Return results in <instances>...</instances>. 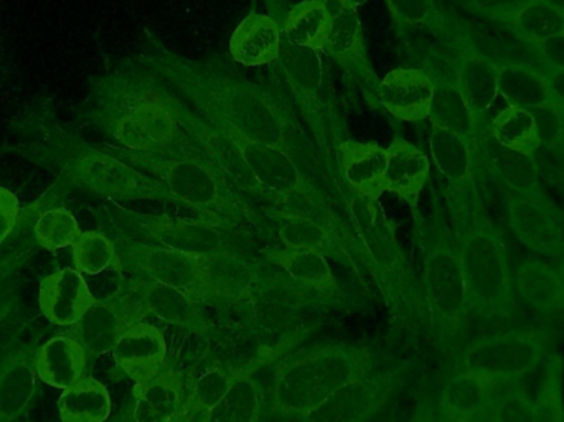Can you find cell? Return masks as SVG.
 I'll use <instances>...</instances> for the list:
<instances>
[{
	"label": "cell",
	"instance_id": "55",
	"mask_svg": "<svg viewBox=\"0 0 564 422\" xmlns=\"http://www.w3.org/2000/svg\"><path fill=\"white\" fill-rule=\"evenodd\" d=\"M169 422H184V420H182V416H181V418H177V420H172V421H169Z\"/></svg>",
	"mask_w": 564,
	"mask_h": 422
},
{
	"label": "cell",
	"instance_id": "43",
	"mask_svg": "<svg viewBox=\"0 0 564 422\" xmlns=\"http://www.w3.org/2000/svg\"><path fill=\"white\" fill-rule=\"evenodd\" d=\"M82 232L75 215L66 208H50L33 225L36 245L46 251H58L68 246L73 248Z\"/></svg>",
	"mask_w": 564,
	"mask_h": 422
},
{
	"label": "cell",
	"instance_id": "31",
	"mask_svg": "<svg viewBox=\"0 0 564 422\" xmlns=\"http://www.w3.org/2000/svg\"><path fill=\"white\" fill-rule=\"evenodd\" d=\"M111 410L108 388L93 377L79 378L58 400L62 422H106Z\"/></svg>",
	"mask_w": 564,
	"mask_h": 422
},
{
	"label": "cell",
	"instance_id": "34",
	"mask_svg": "<svg viewBox=\"0 0 564 422\" xmlns=\"http://www.w3.org/2000/svg\"><path fill=\"white\" fill-rule=\"evenodd\" d=\"M434 83L436 88H434L433 105L427 119L434 128L460 136L470 144L476 138V116L464 101L456 83L446 82V79Z\"/></svg>",
	"mask_w": 564,
	"mask_h": 422
},
{
	"label": "cell",
	"instance_id": "32",
	"mask_svg": "<svg viewBox=\"0 0 564 422\" xmlns=\"http://www.w3.org/2000/svg\"><path fill=\"white\" fill-rule=\"evenodd\" d=\"M430 149L441 175L456 191H464L473 181V151L469 142L460 136L433 126Z\"/></svg>",
	"mask_w": 564,
	"mask_h": 422
},
{
	"label": "cell",
	"instance_id": "19",
	"mask_svg": "<svg viewBox=\"0 0 564 422\" xmlns=\"http://www.w3.org/2000/svg\"><path fill=\"white\" fill-rule=\"evenodd\" d=\"M387 149L377 142L345 139L337 151L338 172L357 197L378 201L384 194Z\"/></svg>",
	"mask_w": 564,
	"mask_h": 422
},
{
	"label": "cell",
	"instance_id": "10",
	"mask_svg": "<svg viewBox=\"0 0 564 422\" xmlns=\"http://www.w3.org/2000/svg\"><path fill=\"white\" fill-rule=\"evenodd\" d=\"M424 285L427 302L437 324L457 334L469 317V294L457 249L437 242L424 261Z\"/></svg>",
	"mask_w": 564,
	"mask_h": 422
},
{
	"label": "cell",
	"instance_id": "42",
	"mask_svg": "<svg viewBox=\"0 0 564 422\" xmlns=\"http://www.w3.org/2000/svg\"><path fill=\"white\" fill-rule=\"evenodd\" d=\"M564 364L562 355L552 354L545 364L542 383L533 400L535 422H564Z\"/></svg>",
	"mask_w": 564,
	"mask_h": 422
},
{
	"label": "cell",
	"instance_id": "27",
	"mask_svg": "<svg viewBox=\"0 0 564 422\" xmlns=\"http://www.w3.org/2000/svg\"><path fill=\"white\" fill-rule=\"evenodd\" d=\"M332 22L334 9L325 0H302L285 15L282 36L289 45L324 53Z\"/></svg>",
	"mask_w": 564,
	"mask_h": 422
},
{
	"label": "cell",
	"instance_id": "7",
	"mask_svg": "<svg viewBox=\"0 0 564 422\" xmlns=\"http://www.w3.org/2000/svg\"><path fill=\"white\" fill-rule=\"evenodd\" d=\"M368 357L344 345L312 351L282 368L276 383V404L284 413L305 416L322 401L357 378L367 377Z\"/></svg>",
	"mask_w": 564,
	"mask_h": 422
},
{
	"label": "cell",
	"instance_id": "29",
	"mask_svg": "<svg viewBox=\"0 0 564 422\" xmlns=\"http://www.w3.org/2000/svg\"><path fill=\"white\" fill-rule=\"evenodd\" d=\"M139 301L148 314L181 327L204 332L205 322L197 309V301L188 292L162 282L148 281L139 285Z\"/></svg>",
	"mask_w": 564,
	"mask_h": 422
},
{
	"label": "cell",
	"instance_id": "4",
	"mask_svg": "<svg viewBox=\"0 0 564 422\" xmlns=\"http://www.w3.org/2000/svg\"><path fill=\"white\" fill-rule=\"evenodd\" d=\"M109 154L158 178L175 204L184 205L212 225L235 228L253 218L250 205L224 174L195 155L139 154L121 145L98 144Z\"/></svg>",
	"mask_w": 564,
	"mask_h": 422
},
{
	"label": "cell",
	"instance_id": "54",
	"mask_svg": "<svg viewBox=\"0 0 564 422\" xmlns=\"http://www.w3.org/2000/svg\"><path fill=\"white\" fill-rule=\"evenodd\" d=\"M556 268H558L560 274H562L564 281V255L562 256V259H560V261L556 262Z\"/></svg>",
	"mask_w": 564,
	"mask_h": 422
},
{
	"label": "cell",
	"instance_id": "13",
	"mask_svg": "<svg viewBox=\"0 0 564 422\" xmlns=\"http://www.w3.org/2000/svg\"><path fill=\"white\" fill-rule=\"evenodd\" d=\"M436 83L421 68H394L380 78L368 102L401 122L430 118Z\"/></svg>",
	"mask_w": 564,
	"mask_h": 422
},
{
	"label": "cell",
	"instance_id": "50",
	"mask_svg": "<svg viewBox=\"0 0 564 422\" xmlns=\"http://www.w3.org/2000/svg\"><path fill=\"white\" fill-rule=\"evenodd\" d=\"M536 48H539L540 56H542L552 68L564 69V33L539 43Z\"/></svg>",
	"mask_w": 564,
	"mask_h": 422
},
{
	"label": "cell",
	"instance_id": "53",
	"mask_svg": "<svg viewBox=\"0 0 564 422\" xmlns=\"http://www.w3.org/2000/svg\"><path fill=\"white\" fill-rule=\"evenodd\" d=\"M546 2L552 3L556 9L562 10L564 13V0H546Z\"/></svg>",
	"mask_w": 564,
	"mask_h": 422
},
{
	"label": "cell",
	"instance_id": "47",
	"mask_svg": "<svg viewBox=\"0 0 564 422\" xmlns=\"http://www.w3.org/2000/svg\"><path fill=\"white\" fill-rule=\"evenodd\" d=\"M19 198L9 188L0 187V245L6 242L19 221Z\"/></svg>",
	"mask_w": 564,
	"mask_h": 422
},
{
	"label": "cell",
	"instance_id": "23",
	"mask_svg": "<svg viewBox=\"0 0 564 422\" xmlns=\"http://www.w3.org/2000/svg\"><path fill=\"white\" fill-rule=\"evenodd\" d=\"M383 397V383L357 378L302 418L305 422H364L380 407Z\"/></svg>",
	"mask_w": 564,
	"mask_h": 422
},
{
	"label": "cell",
	"instance_id": "22",
	"mask_svg": "<svg viewBox=\"0 0 564 422\" xmlns=\"http://www.w3.org/2000/svg\"><path fill=\"white\" fill-rule=\"evenodd\" d=\"M384 192L397 195L410 207L420 204L421 192L430 181L431 162L416 145L401 136H394L387 148Z\"/></svg>",
	"mask_w": 564,
	"mask_h": 422
},
{
	"label": "cell",
	"instance_id": "21",
	"mask_svg": "<svg viewBox=\"0 0 564 422\" xmlns=\"http://www.w3.org/2000/svg\"><path fill=\"white\" fill-rule=\"evenodd\" d=\"M282 43L281 23L270 13L250 12L230 36V56L247 68L273 66L280 59Z\"/></svg>",
	"mask_w": 564,
	"mask_h": 422
},
{
	"label": "cell",
	"instance_id": "8",
	"mask_svg": "<svg viewBox=\"0 0 564 422\" xmlns=\"http://www.w3.org/2000/svg\"><path fill=\"white\" fill-rule=\"evenodd\" d=\"M556 335L550 327H512L482 335L460 355V370L479 375L494 385L512 383L545 367Z\"/></svg>",
	"mask_w": 564,
	"mask_h": 422
},
{
	"label": "cell",
	"instance_id": "9",
	"mask_svg": "<svg viewBox=\"0 0 564 422\" xmlns=\"http://www.w3.org/2000/svg\"><path fill=\"white\" fill-rule=\"evenodd\" d=\"M116 246L122 266H131L149 281L182 289L197 302L208 294V258L185 255L154 242H141L131 238H119Z\"/></svg>",
	"mask_w": 564,
	"mask_h": 422
},
{
	"label": "cell",
	"instance_id": "35",
	"mask_svg": "<svg viewBox=\"0 0 564 422\" xmlns=\"http://www.w3.org/2000/svg\"><path fill=\"white\" fill-rule=\"evenodd\" d=\"M499 95L513 108L553 105L545 76L527 66L509 65L499 69Z\"/></svg>",
	"mask_w": 564,
	"mask_h": 422
},
{
	"label": "cell",
	"instance_id": "17",
	"mask_svg": "<svg viewBox=\"0 0 564 422\" xmlns=\"http://www.w3.org/2000/svg\"><path fill=\"white\" fill-rule=\"evenodd\" d=\"M96 302L88 282L75 268L59 269L40 282V312L58 327H75Z\"/></svg>",
	"mask_w": 564,
	"mask_h": 422
},
{
	"label": "cell",
	"instance_id": "2",
	"mask_svg": "<svg viewBox=\"0 0 564 422\" xmlns=\"http://www.w3.org/2000/svg\"><path fill=\"white\" fill-rule=\"evenodd\" d=\"M83 116L128 151L194 155L164 83L135 58L93 79Z\"/></svg>",
	"mask_w": 564,
	"mask_h": 422
},
{
	"label": "cell",
	"instance_id": "39",
	"mask_svg": "<svg viewBox=\"0 0 564 422\" xmlns=\"http://www.w3.org/2000/svg\"><path fill=\"white\" fill-rule=\"evenodd\" d=\"M278 236L285 248L315 251L324 256L341 251L345 246L344 239L311 219L294 218L282 221Z\"/></svg>",
	"mask_w": 564,
	"mask_h": 422
},
{
	"label": "cell",
	"instance_id": "45",
	"mask_svg": "<svg viewBox=\"0 0 564 422\" xmlns=\"http://www.w3.org/2000/svg\"><path fill=\"white\" fill-rule=\"evenodd\" d=\"M401 32L430 26L437 19L436 0H384Z\"/></svg>",
	"mask_w": 564,
	"mask_h": 422
},
{
	"label": "cell",
	"instance_id": "25",
	"mask_svg": "<svg viewBox=\"0 0 564 422\" xmlns=\"http://www.w3.org/2000/svg\"><path fill=\"white\" fill-rule=\"evenodd\" d=\"M134 422H169L184 413L185 383L174 370H164L145 387L134 388Z\"/></svg>",
	"mask_w": 564,
	"mask_h": 422
},
{
	"label": "cell",
	"instance_id": "3",
	"mask_svg": "<svg viewBox=\"0 0 564 422\" xmlns=\"http://www.w3.org/2000/svg\"><path fill=\"white\" fill-rule=\"evenodd\" d=\"M26 141L40 158L62 169L76 187L109 201L174 202L158 178L85 141L48 116L30 115L23 125Z\"/></svg>",
	"mask_w": 564,
	"mask_h": 422
},
{
	"label": "cell",
	"instance_id": "16",
	"mask_svg": "<svg viewBox=\"0 0 564 422\" xmlns=\"http://www.w3.org/2000/svg\"><path fill=\"white\" fill-rule=\"evenodd\" d=\"M111 354L116 365L134 381L135 387H145L164 371L167 342L161 328L134 322L116 342Z\"/></svg>",
	"mask_w": 564,
	"mask_h": 422
},
{
	"label": "cell",
	"instance_id": "14",
	"mask_svg": "<svg viewBox=\"0 0 564 422\" xmlns=\"http://www.w3.org/2000/svg\"><path fill=\"white\" fill-rule=\"evenodd\" d=\"M324 55L330 58L348 78L364 86L365 98H370L377 83L380 82L368 58L358 10L337 7L334 9V22L325 43Z\"/></svg>",
	"mask_w": 564,
	"mask_h": 422
},
{
	"label": "cell",
	"instance_id": "18",
	"mask_svg": "<svg viewBox=\"0 0 564 422\" xmlns=\"http://www.w3.org/2000/svg\"><path fill=\"white\" fill-rule=\"evenodd\" d=\"M142 304H134L126 299L124 292L118 297L98 301L85 317L75 325V337L82 342L88 357L111 351L126 328L138 322L135 315ZM144 311V309H142Z\"/></svg>",
	"mask_w": 564,
	"mask_h": 422
},
{
	"label": "cell",
	"instance_id": "38",
	"mask_svg": "<svg viewBox=\"0 0 564 422\" xmlns=\"http://www.w3.org/2000/svg\"><path fill=\"white\" fill-rule=\"evenodd\" d=\"M260 404L257 381L248 375L237 374L230 390L205 414L204 422H257Z\"/></svg>",
	"mask_w": 564,
	"mask_h": 422
},
{
	"label": "cell",
	"instance_id": "1",
	"mask_svg": "<svg viewBox=\"0 0 564 422\" xmlns=\"http://www.w3.org/2000/svg\"><path fill=\"white\" fill-rule=\"evenodd\" d=\"M135 59L167 83L205 121L285 152L314 175H335L278 82L276 89L263 88L214 59L178 55L151 35Z\"/></svg>",
	"mask_w": 564,
	"mask_h": 422
},
{
	"label": "cell",
	"instance_id": "49",
	"mask_svg": "<svg viewBox=\"0 0 564 422\" xmlns=\"http://www.w3.org/2000/svg\"><path fill=\"white\" fill-rule=\"evenodd\" d=\"M530 0H473L474 7L487 15L500 17V19L513 20Z\"/></svg>",
	"mask_w": 564,
	"mask_h": 422
},
{
	"label": "cell",
	"instance_id": "6",
	"mask_svg": "<svg viewBox=\"0 0 564 422\" xmlns=\"http://www.w3.org/2000/svg\"><path fill=\"white\" fill-rule=\"evenodd\" d=\"M469 311L484 321H509L520 314L512 266L502 236L487 225H474L457 246Z\"/></svg>",
	"mask_w": 564,
	"mask_h": 422
},
{
	"label": "cell",
	"instance_id": "48",
	"mask_svg": "<svg viewBox=\"0 0 564 422\" xmlns=\"http://www.w3.org/2000/svg\"><path fill=\"white\" fill-rule=\"evenodd\" d=\"M558 109L555 105L530 109L532 115L535 116L536 125H539L542 144L543 142L556 141L562 136L563 125Z\"/></svg>",
	"mask_w": 564,
	"mask_h": 422
},
{
	"label": "cell",
	"instance_id": "15",
	"mask_svg": "<svg viewBox=\"0 0 564 422\" xmlns=\"http://www.w3.org/2000/svg\"><path fill=\"white\" fill-rule=\"evenodd\" d=\"M73 268L88 282L96 301L124 292V274L118 246L101 231H83L73 245Z\"/></svg>",
	"mask_w": 564,
	"mask_h": 422
},
{
	"label": "cell",
	"instance_id": "26",
	"mask_svg": "<svg viewBox=\"0 0 564 422\" xmlns=\"http://www.w3.org/2000/svg\"><path fill=\"white\" fill-rule=\"evenodd\" d=\"M496 385L479 375L460 370L444 388L443 407L451 421L480 422L487 420L496 394Z\"/></svg>",
	"mask_w": 564,
	"mask_h": 422
},
{
	"label": "cell",
	"instance_id": "51",
	"mask_svg": "<svg viewBox=\"0 0 564 422\" xmlns=\"http://www.w3.org/2000/svg\"><path fill=\"white\" fill-rule=\"evenodd\" d=\"M549 83L550 95L556 108L564 109V69L552 68L545 76Z\"/></svg>",
	"mask_w": 564,
	"mask_h": 422
},
{
	"label": "cell",
	"instance_id": "37",
	"mask_svg": "<svg viewBox=\"0 0 564 422\" xmlns=\"http://www.w3.org/2000/svg\"><path fill=\"white\" fill-rule=\"evenodd\" d=\"M36 388L33 365L23 358L10 360L0 371V422L15 420L29 408Z\"/></svg>",
	"mask_w": 564,
	"mask_h": 422
},
{
	"label": "cell",
	"instance_id": "24",
	"mask_svg": "<svg viewBox=\"0 0 564 422\" xmlns=\"http://www.w3.org/2000/svg\"><path fill=\"white\" fill-rule=\"evenodd\" d=\"M88 354L75 335L50 338L36 351L33 370L36 378L48 387L68 390L85 377Z\"/></svg>",
	"mask_w": 564,
	"mask_h": 422
},
{
	"label": "cell",
	"instance_id": "41",
	"mask_svg": "<svg viewBox=\"0 0 564 422\" xmlns=\"http://www.w3.org/2000/svg\"><path fill=\"white\" fill-rule=\"evenodd\" d=\"M207 274L208 294L215 292V294L237 297V295H243L253 282L250 266L231 251L208 258Z\"/></svg>",
	"mask_w": 564,
	"mask_h": 422
},
{
	"label": "cell",
	"instance_id": "28",
	"mask_svg": "<svg viewBox=\"0 0 564 422\" xmlns=\"http://www.w3.org/2000/svg\"><path fill=\"white\" fill-rule=\"evenodd\" d=\"M487 164L496 177L512 192L516 197H539L542 182L535 161L530 155L520 154L497 142L492 136L484 142Z\"/></svg>",
	"mask_w": 564,
	"mask_h": 422
},
{
	"label": "cell",
	"instance_id": "12",
	"mask_svg": "<svg viewBox=\"0 0 564 422\" xmlns=\"http://www.w3.org/2000/svg\"><path fill=\"white\" fill-rule=\"evenodd\" d=\"M510 228L529 251L545 261L556 262L564 255V219L543 195L516 197L507 205Z\"/></svg>",
	"mask_w": 564,
	"mask_h": 422
},
{
	"label": "cell",
	"instance_id": "30",
	"mask_svg": "<svg viewBox=\"0 0 564 422\" xmlns=\"http://www.w3.org/2000/svg\"><path fill=\"white\" fill-rule=\"evenodd\" d=\"M454 83L477 118L499 96V68L479 56L466 55L457 63Z\"/></svg>",
	"mask_w": 564,
	"mask_h": 422
},
{
	"label": "cell",
	"instance_id": "56",
	"mask_svg": "<svg viewBox=\"0 0 564 422\" xmlns=\"http://www.w3.org/2000/svg\"><path fill=\"white\" fill-rule=\"evenodd\" d=\"M451 422H473V421L457 420V421H451Z\"/></svg>",
	"mask_w": 564,
	"mask_h": 422
},
{
	"label": "cell",
	"instance_id": "20",
	"mask_svg": "<svg viewBox=\"0 0 564 422\" xmlns=\"http://www.w3.org/2000/svg\"><path fill=\"white\" fill-rule=\"evenodd\" d=\"M513 282L520 304L545 317H564V281L556 264L523 259L513 271Z\"/></svg>",
	"mask_w": 564,
	"mask_h": 422
},
{
	"label": "cell",
	"instance_id": "52",
	"mask_svg": "<svg viewBox=\"0 0 564 422\" xmlns=\"http://www.w3.org/2000/svg\"><path fill=\"white\" fill-rule=\"evenodd\" d=\"M332 9H337V7H347V9H360L361 6L367 3V0H325Z\"/></svg>",
	"mask_w": 564,
	"mask_h": 422
},
{
	"label": "cell",
	"instance_id": "36",
	"mask_svg": "<svg viewBox=\"0 0 564 422\" xmlns=\"http://www.w3.org/2000/svg\"><path fill=\"white\" fill-rule=\"evenodd\" d=\"M490 136L506 148L530 158H533L542 148L539 125L530 109L507 106L494 118Z\"/></svg>",
	"mask_w": 564,
	"mask_h": 422
},
{
	"label": "cell",
	"instance_id": "33",
	"mask_svg": "<svg viewBox=\"0 0 564 422\" xmlns=\"http://www.w3.org/2000/svg\"><path fill=\"white\" fill-rule=\"evenodd\" d=\"M270 259L282 271L305 288L314 289L321 294H335L337 282L332 274L327 258L321 252L302 251V249L282 248L270 252Z\"/></svg>",
	"mask_w": 564,
	"mask_h": 422
},
{
	"label": "cell",
	"instance_id": "5",
	"mask_svg": "<svg viewBox=\"0 0 564 422\" xmlns=\"http://www.w3.org/2000/svg\"><path fill=\"white\" fill-rule=\"evenodd\" d=\"M278 85L295 115L321 149L335 175L338 172V145L345 141L347 126L334 101L321 53L282 43L281 56L274 63Z\"/></svg>",
	"mask_w": 564,
	"mask_h": 422
},
{
	"label": "cell",
	"instance_id": "40",
	"mask_svg": "<svg viewBox=\"0 0 564 422\" xmlns=\"http://www.w3.org/2000/svg\"><path fill=\"white\" fill-rule=\"evenodd\" d=\"M513 30L527 42L539 43L564 33V13L546 0H530L512 20Z\"/></svg>",
	"mask_w": 564,
	"mask_h": 422
},
{
	"label": "cell",
	"instance_id": "46",
	"mask_svg": "<svg viewBox=\"0 0 564 422\" xmlns=\"http://www.w3.org/2000/svg\"><path fill=\"white\" fill-rule=\"evenodd\" d=\"M487 420L489 422H535L533 400L520 388H512L494 400Z\"/></svg>",
	"mask_w": 564,
	"mask_h": 422
},
{
	"label": "cell",
	"instance_id": "44",
	"mask_svg": "<svg viewBox=\"0 0 564 422\" xmlns=\"http://www.w3.org/2000/svg\"><path fill=\"white\" fill-rule=\"evenodd\" d=\"M235 375L220 370V368H210V370L205 371L195 381L191 398H188L187 410L185 411L191 414H207L230 390Z\"/></svg>",
	"mask_w": 564,
	"mask_h": 422
},
{
	"label": "cell",
	"instance_id": "11",
	"mask_svg": "<svg viewBox=\"0 0 564 422\" xmlns=\"http://www.w3.org/2000/svg\"><path fill=\"white\" fill-rule=\"evenodd\" d=\"M126 221L139 235L154 245L212 258L230 251L224 229L202 218H174L169 215H126Z\"/></svg>",
	"mask_w": 564,
	"mask_h": 422
}]
</instances>
